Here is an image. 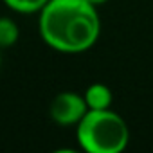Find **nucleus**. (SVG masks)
Returning <instances> with one entry per match:
<instances>
[{"instance_id": "6e6552de", "label": "nucleus", "mask_w": 153, "mask_h": 153, "mask_svg": "<svg viewBox=\"0 0 153 153\" xmlns=\"http://www.w3.org/2000/svg\"><path fill=\"white\" fill-rule=\"evenodd\" d=\"M0 68H2V49H0Z\"/></svg>"}, {"instance_id": "423d86ee", "label": "nucleus", "mask_w": 153, "mask_h": 153, "mask_svg": "<svg viewBox=\"0 0 153 153\" xmlns=\"http://www.w3.org/2000/svg\"><path fill=\"white\" fill-rule=\"evenodd\" d=\"M4 6L18 15H38L49 0H2Z\"/></svg>"}, {"instance_id": "20e7f679", "label": "nucleus", "mask_w": 153, "mask_h": 153, "mask_svg": "<svg viewBox=\"0 0 153 153\" xmlns=\"http://www.w3.org/2000/svg\"><path fill=\"white\" fill-rule=\"evenodd\" d=\"M83 97L87 101L88 110H106V108H112V103H114V94L110 87L105 83L88 85L87 90L83 92Z\"/></svg>"}, {"instance_id": "0eeeda50", "label": "nucleus", "mask_w": 153, "mask_h": 153, "mask_svg": "<svg viewBox=\"0 0 153 153\" xmlns=\"http://www.w3.org/2000/svg\"><path fill=\"white\" fill-rule=\"evenodd\" d=\"M90 4H94V6H103V4H106L108 0H88Z\"/></svg>"}, {"instance_id": "f03ea898", "label": "nucleus", "mask_w": 153, "mask_h": 153, "mask_svg": "<svg viewBox=\"0 0 153 153\" xmlns=\"http://www.w3.org/2000/svg\"><path fill=\"white\" fill-rule=\"evenodd\" d=\"M76 140L87 153H121L130 144V128L112 108L88 110L76 126Z\"/></svg>"}, {"instance_id": "f257e3e1", "label": "nucleus", "mask_w": 153, "mask_h": 153, "mask_svg": "<svg viewBox=\"0 0 153 153\" xmlns=\"http://www.w3.org/2000/svg\"><path fill=\"white\" fill-rule=\"evenodd\" d=\"M38 33L43 43L56 52H87L101 36L97 6L88 0H49L38 13Z\"/></svg>"}, {"instance_id": "7ed1b4c3", "label": "nucleus", "mask_w": 153, "mask_h": 153, "mask_svg": "<svg viewBox=\"0 0 153 153\" xmlns=\"http://www.w3.org/2000/svg\"><path fill=\"white\" fill-rule=\"evenodd\" d=\"M88 106L83 97V94L65 90L54 96L51 106H49V115L51 119L61 126V128H76L79 121L87 115Z\"/></svg>"}, {"instance_id": "39448f33", "label": "nucleus", "mask_w": 153, "mask_h": 153, "mask_svg": "<svg viewBox=\"0 0 153 153\" xmlns=\"http://www.w3.org/2000/svg\"><path fill=\"white\" fill-rule=\"evenodd\" d=\"M20 40V27L9 16H0V49H9Z\"/></svg>"}]
</instances>
